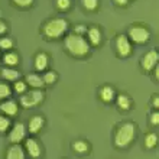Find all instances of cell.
<instances>
[{"label": "cell", "instance_id": "7a4b0ae2", "mask_svg": "<svg viewBox=\"0 0 159 159\" xmlns=\"http://www.w3.org/2000/svg\"><path fill=\"white\" fill-rule=\"evenodd\" d=\"M68 29V22L62 17H52L42 28V32L48 39H58L61 38Z\"/></svg>", "mask_w": 159, "mask_h": 159}, {"label": "cell", "instance_id": "30bf717a", "mask_svg": "<svg viewBox=\"0 0 159 159\" xmlns=\"http://www.w3.org/2000/svg\"><path fill=\"white\" fill-rule=\"evenodd\" d=\"M0 111L4 113L6 116H9V117H13L19 111V106H17V103L15 100H6L0 104Z\"/></svg>", "mask_w": 159, "mask_h": 159}, {"label": "cell", "instance_id": "8fae6325", "mask_svg": "<svg viewBox=\"0 0 159 159\" xmlns=\"http://www.w3.org/2000/svg\"><path fill=\"white\" fill-rule=\"evenodd\" d=\"M7 159H23L25 158V149L19 143H12V146L6 151Z\"/></svg>", "mask_w": 159, "mask_h": 159}, {"label": "cell", "instance_id": "52a82bcc", "mask_svg": "<svg viewBox=\"0 0 159 159\" xmlns=\"http://www.w3.org/2000/svg\"><path fill=\"white\" fill-rule=\"evenodd\" d=\"M26 138V127L23 123H16L9 132V140L10 143H20Z\"/></svg>", "mask_w": 159, "mask_h": 159}, {"label": "cell", "instance_id": "603a6c76", "mask_svg": "<svg viewBox=\"0 0 159 159\" xmlns=\"http://www.w3.org/2000/svg\"><path fill=\"white\" fill-rule=\"evenodd\" d=\"M83 3V7L88 12H94L98 7V0H81Z\"/></svg>", "mask_w": 159, "mask_h": 159}, {"label": "cell", "instance_id": "f546056e", "mask_svg": "<svg viewBox=\"0 0 159 159\" xmlns=\"http://www.w3.org/2000/svg\"><path fill=\"white\" fill-rule=\"evenodd\" d=\"M74 34H78V35L87 34V26H84V25H77L75 28H74Z\"/></svg>", "mask_w": 159, "mask_h": 159}, {"label": "cell", "instance_id": "5b68a950", "mask_svg": "<svg viewBox=\"0 0 159 159\" xmlns=\"http://www.w3.org/2000/svg\"><path fill=\"white\" fill-rule=\"evenodd\" d=\"M43 91H42L41 88H34V90H30V91H25L23 94L20 96V104L22 107H25V109H32L35 106H39L43 101Z\"/></svg>", "mask_w": 159, "mask_h": 159}, {"label": "cell", "instance_id": "6da1fadb", "mask_svg": "<svg viewBox=\"0 0 159 159\" xmlns=\"http://www.w3.org/2000/svg\"><path fill=\"white\" fill-rule=\"evenodd\" d=\"M64 45H65V49H67L68 54H71L72 57H77V58H83L90 52V43L84 38V35H68L64 41Z\"/></svg>", "mask_w": 159, "mask_h": 159}, {"label": "cell", "instance_id": "1f68e13d", "mask_svg": "<svg viewBox=\"0 0 159 159\" xmlns=\"http://www.w3.org/2000/svg\"><path fill=\"white\" fill-rule=\"evenodd\" d=\"M113 2H114V4H116V6L125 7V6H127V4H129L130 0H113Z\"/></svg>", "mask_w": 159, "mask_h": 159}, {"label": "cell", "instance_id": "7402d4cb", "mask_svg": "<svg viewBox=\"0 0 159 159\" xmlns=\"http://www.w3.org/2000/svg\"><path fill=\"white\" fill-rule=\"evenodd\" d=\"M57 78H58V75H57V72H54V71H46L45 74L42 75L43 83L48 84V85H52V84H55Z\"/></svg>", "mask_w": 159, "mask_h": 159}, {"label": "cell", "instance_id": "4fadbf2b", "mask_svg": "<svg viewBox=\"0 0 159 159\" xmlns=\"http://www.w3.org/2000/svg\"><path fill=\"white\" fill-rule=\"evenodd\" d=\"M25 148H26V152L29 153V156L32 158H39L41 156V146L39 143L35 140V139H26L25 142Z\"/></svg>", "mask_w": 159, "mask_h": 159}, {"label": "cell", "instance_id": "d590c367", "mask_svg": "<svg viewBox=\"0 0 159 159\" xmlns=\"http://www.w3.org/2000/svg\"><path fill=\"white\" fill-rule=\"evenodd\" d=\"M0 13H2V12H0Z\"/></svg>", "mask_w": 159, "mask_h": 159}, {"label": "cell", "instance_id": "7c38bea8", "mask_svg": "<svg viewBox=\"0 0 159 159\" xmlns=\"http://www.w3.org/2000/svg\"><path fill=\"white\" fill-rule=\"evenodd\" d=\"M98 96H100V100L103 103H111L116 98V91H114V88L111 85H103L100 88Z\"/></svg>", "mask_w": 159, "mask_h": 159}, {"label": "cell", "instance_id": "e575fe53", "mask_svg": "<svg viewBox=\"0 0 159 159\" xmlns=\"http://www.w3.org/2000/svg\"><path fill=\"white\" fill-rule=\"evenodd\" d=\"M153 70H155V77H156V80H158L159 78V68H158V65H156Z\"/></svg>", "mask_w": 159, "mask_h": 159}, {"label": "cell", "instance_id": "8992f818", "mask_svg": "<svg viewBox=\"0 0 159 159\" xmlns=\"http://www.w3.org/2000/svg\"><path fill=\"white\" fill-rule=\"evenodd\" d=\"M116 49L117 54L120 55L121 58H126L132 54V42L127 38V35H119L116 39Z\"/></svg>", "mask_w": 159, "mask_h": 159}, {"label": "cell", "instance_id": "4dcf8cb0", "mask_svg": "<svg viewBox=\"0 0 159 159\" xmlns=\"http://www.w3.org/2000/svg\"><path fill=\"white\" fill-rule=\"evenodd\" d=\"M151 125L152 126H158L159 125V113L155 111V113L151 114Z\"/></svg>", "mask_w": 159, "mask_h": 159}, {"label": "cell", "instance_id": "d6986e66", "mask_svg": "<svg viewBox=\"0 0 159 159\" xmlns=\"http://www.w3.org/2000/svg\"><path fill=\"white\" fill-rule=\"evenodd\" d=\"M117 107L120 110H130L132 109V100H130L129 96H126V94H119L117 96Z\"/></svg>", "mask_w": 159, "mask_h": 159}, {"label": "cell", "instance_id": "277c9868", "mask_svg": "<svg viewBox=\"0 0 159 159\" xmlns=\"http://www.w3.org/2000/svg\"><path fill=\"white\" fill-rule=\"evenodd\" d=\"M127 38L130 39L134 43H146L149 39H151V30L148 29L145 25H140V23H134L129 28V32H127Z\"/></svg>", "mask_w": 159, "mask_h": 159}, {"label": "cell", "instance_id": "9a60e30c", "mask_svg": "<svg viewBox=\"0 0 159 159\" xmlns=\"http://www.w3.org/2000/svg\"><path fill=\"white\" fill-rule=\"evenodd\" d=\"M48 64H49V58H48V55L45 52L36 54V57H35V70L36 71H45Z\"/></svg>", "mask_w": 159, "mask_h": 159}, {"label": "cell", "instance_id": "44dd1931", "mask_svg": "<svg viewBox=\"0 0 159 159\" xmlns=\"http://www.w3.org/2000/svg\"><path fill=\"white\" fill-rule=\"evenodd\" d=\"M156 145H158V136H156V133H153V132L148 133L145 136V146L148 149H153Z\"/></svg>", "mask_w": 159, "mask_h": 159}, {"label": "cell", "instance_id": "2e32d148", "mask_svg": "<svg viewBox=\"0 0 159 159\" xmlns=\"http://www.w3.org/2000/svg\"><path fill=\"white\" fill-rule=\"evenodd\" d=\"M26 84L30 85L32 88H42L45 85L43 80H42V77L39 74H29L26 77Z\"/></svg>", "mask_w": 159, "mask_h": 159}, {"label": "cell", "instance_id": "83f0119b", "mask_svg": "<svg viewBox=\"0 0 159 159\" xmlns=\"http://www.w3.org/2000/svg\"><path fill=\"white\" fill-rule=\"evenodd\" d=\"M15 91L17 93V94H23V93L26 91V88H28V84H26V81H20V80H16L15 81Z\"/></svg>", "mask_w": 159, "mask_h": 159}, {"label": "cell", "instance_id": "ac0fdd59", "mask_svg": "<svg viewBox=\"0 0 159 159\" xmlns=\"http://www.w3.org/2000/svg\"><path fill=\"white\" fill-rule=\"evenodd\" d=\"M3 62H4V65H7V67H16L17 64H19V55H17L16 52H13V51L6 52V54L3 55Z\"/></svg>", "mask_w": 159, "mask_h": 159}, {"label": "cell", "instance_id": "3957f363", "mask_svg": "<svg viewBox=\"0 0 159 159\" xmlns=\"http://www.w3.org/2000/svg\"><path fill=\"white\" fill-rule=\"evenodd\" d=\"M134 134H136V126L133 123H123L119 126V129L116 130L114 134V145L117 148H126L133 142Z\"/></svg>", "mask_w": 159, "mask_h": 159}, {"label": "cell", "instance_id": "4316f807", "mask_svg": "<svg viewBox=\"0 0 159 159\" xmlns=\"http://www.w3.org/2000/svg\"><path fill=\"white\" fill-rule=\"evenodd\" d=\"M55 6H57L58 10L65 12V10H68V9L71 7V0H57V2H55Z\"/></svg>", "mask_w": 159, "mask_h": 159}, {"label": "cell", "instance_id": "484cf974", "mask_svg": "<svg viewBox=\"0 0 159 159\" xmlns=\"http://www.w3.org/2000/svg\"><path fill=\"white\" fill-rule=\"evenodd\" d=\"M10 120H9L7 117H4V116H2L0 114V133H6L9 129H10Z\"/></svg>", "mask_w": 159, "mask_h": 159}, {"label": "cell", "instance_id": "ffe728a7", "mask_svg": "<svg viewBox=\"0 0 159 159\" xmlns=\"http://www.w3.org/2000/svg\"><path fill=\"white\" fill-rule=\"evenodd\" d=\"M72 149H74L77 153H88L90 145H88L85 140H75V142L72 143Z\"/></svg>", "mask_w": 159, "mask_h": 159}, {"label": "cell", "instance_id": "836d02e7", "mask_svg": "<svg viewBox=\"0 0 159 159\" xmlns=\"http://www.w3.org/2000/svg\"><path fill=\"white\" fill-rule=\"evenodd\" d=\"M153 107H155V109H158L159 107V97L158 96L153 97Z\"/></svg>", "mask_w": 159, "mask_h": 159}, {"label": "cell", "instance_id": "d6a6232c", "mask_svg": "<svg viewBox=\"0 0 159 159\" xmlns=\"http://www.w3.org/2000/svg\"><path fill=\"white\" fill-rule=\"evenodd\" d=\"M6 32H7V26H6V23L0 19V35H4Z\"/></svg>", "mask_w": 159, "mask_h": 159}, {"label": "cell", "instance_id": "9c48e42d", "mask_svg": "<svg viewBox=\"0 0 159 159\" xmlns=\"http://www.w3.org/2000/svg\"><path fill=\"white\" fill-rule=\"evenodd\" d=\"M87 36H88V43L90 46H98L101 43V30L98 26H91V28H87Z\"/></svg>", "mask_w": 159, "mask_h": 159}, {"label": "cell", "instance_id": "cb8c5ba5", "mask_svg": "<svg viewBox=\"0 0 159 159\" xmlns=\"http://www.w3.org/2000/svg\"><path fill=\"white\" fill-rule=\"evenodd\" d=\"M12 94V90L6 83H0V101L9 98Z\"/></svg>", "mask_w": 159, "mask_h": 159}, {"label": "cell", "instance_id": "ba28073f", "mask_svg": "<svg viewBox=\"0 0 159 159\" xmlns=\"http://www.w3.org/2000/svg\"><path fill=\"white\" fill-rule=\"evenodd\" d=\"M159 61V54L156 49H152L149 52L145 54V57L142 58V68L145 71H152L153 68L158 65Z\"/></svg>", "mask_w": 159, "mask_h": 159}, {"label": "cell", "instance_id": "e0dca14e", "mask_svg": "<svg viewBox=\"0 0 159 159\" xmlns=\"http://www.w3.org/2000/svg\"><path fill=\"white\" fill-rule=\"evenodd\" d=\"M2 77H3L6 81H16V80H19L20 74L13 67H6L2 70Z\"/></svg>", "mask_w": 159, "mask_h": 159}, {"label": "cell", "instance_id": "d4e9b609", "mask_svg": "<svg viewBox=\"0 0 159 159\" xmlns=\"http://www.w3.org/2000/svg\"><path fill=\"white\" fill-rule=\"evenodd\" d=\"M13 39L7 38V36H4V38H0V48L3 51H10L13 48Z\"/></svg>", "mask_w": 159, "mask_h": 159}, {"label": "cell", "instance_id": "5bb4252c", "mask_svg": "<svg viewBox=\"0 0 159 159\" xmlns=\"http://www.w3.org/2000/svg\"><path fill=\"white\" fill-rule=\"evenodd\" d=\"M43 125H45V120H43L42 116H34V117L29 120L28 129H29V132L32 134H36V133H39V132L42 130Z\"/></svg>", "mask_w": 159, "mask_h": 159}, {"label": "cell", "instance_id": "f1b7e54d", "mask_svg": "<svg viewBox=\"0 0 159 159\" xmlns=\"http://www.w3.org/2000/svg\"><path fill=\"white\" fill-rule=\"evenodd\" d=\"M35 0H12L13 4H16L17 7H22V9H26V7H30L34 4Z\"/></svg>", "mask_w": 159, "mask_h": 159}]
</instances>
